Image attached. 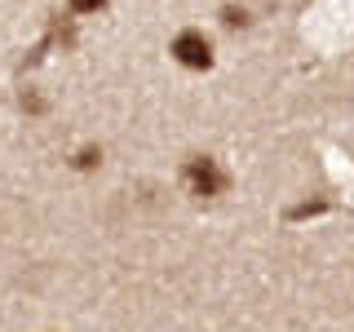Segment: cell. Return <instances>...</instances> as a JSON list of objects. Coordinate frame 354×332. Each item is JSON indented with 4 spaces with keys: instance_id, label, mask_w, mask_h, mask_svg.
Masks as SVG:
<instances>
[{
    "instance_id": "cell-1",
    "label": "cell",
    "mask_w": 354,
    "mask_h": 332,
    "mask_svg": "<svg viewBox=\"0 0 354 332\" xmlns=\"http://www.w3.org/2000/svg\"><path fill=\"white\" fill-rule=\"evenodd\" d=\"M186 186H191V195H199V199H217L221 191H226V173H221L217 160L195 155V160L186 164Z\"/></svg>"
},
{
    "instance_id": "cell-2",
    "label": "cell",
    "mask_w": 354,
    "mask_h": 332,
    "mask_svg": "<svg viewBox=\"0 0 354 332\" xmlns=\"http://www.w3.org/2000/svg\"><path fill=\"white\" fill-rule=\"evenodd\" d=\"M173 58L182 66H191V71H204V66H213V40L204 31H182L173 40Z\"/></svg>"
},
{
    "instance_id": "cell-3",
    "label": "cell",
    "mask_w": 354,
    "mask_h": 332,
    "mask_svg": "<svg viewBox=\"0 0 354 332\" xmlns=\"http://www.w3.org/2000/svg\"><path fill=\"white\" fill-rule=\"evenodd\" d=\"M102 5H106V0H71V9H75V14H97Z\"/></svg>"
}]
</instances>
